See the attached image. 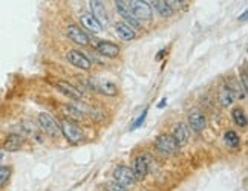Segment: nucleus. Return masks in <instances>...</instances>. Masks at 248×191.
Here are the masks:
<instances>
[{
    "mask_svg": "<svg viewBox=\"0 0 248 191\" xmlns=\"http://www.w3.org/2000/svg\"><path fill=\"white\" fill-rule=\"evenodd\" d=\"M132 171H133V175H135L137 180L146 177V175L149 173V161H147L146 155H140V156L135 158V161H133Z\"/></svg>",
    "mask_w": 248,
    "mask_h": 191,
    "instance_id": "obj_15",
    "label": "nucleus"
},
{
    "mask_svg": "<svg viewBox=\"0 0 248 191\" xmlns=\"http://www.w3.org/2000/svg\"><path fill=\"white\" fill-rule=\"evenodd\" d=\"M25 138L20 135H9L6 138V141L3 142V148L8 151H16V150H20V147L23 146Z\"/></svg>",
    "mask_w": 248,
    "mask_h": 191,
    "instance_id": "obj_19",
    "label": "nucleus"
},
{
    "mask_svg": "<svg viewBox=\"0 0 248 191\" xmlns=\"http://www.w3.org/2000/svg\"><path fill=\"white\" fill-rule=\"evenodd\" d=\"M146 112H147V110H144V113H142L141 117H140V118H138V119H137L135 122H133V126L130 127V130H135L137 127H140V126H141V122L144 121V118H146Z\"/></svg>",
    "mask_w": 248,
    "mask_h": 191,
    "instance_id": "obj_28",
    "label": "nucleus"
},
{
    "mask_svg": "<svg viewBox=\"0 0 248 191\" xmlns=\"http://www.w3.org/2000/svg\"><path fill=\"white\" fill-rule=\"evenodd\" d=\"M66 60H68L72 66H75V68L83 69V71H89L92 68L91 60L77 49H71L68 54H66Z\"/></svg>",
    "mask_w": 248,
    "mask_h": 191,
    "instance_id": "obj_10",
    "label": "nucleus"
},
{
    "mask_svg": "<svg viewBox=\"0 0 248 191\" xmlns=\"http://www.w3.org/2000/svg\"><path fill=\"white\" fill-rule=\"evenodd\" d=\"M95 49L103 57H108V59H117L120 55V46L112 42H106V40L98 42L97 46H95Z\"/></svg>",
    "mask_w": 248,
    "mask_h": 191,
    "instance_id": "obj_13",
    "label": "nucleus"
},
{
    "mask_svg": "<svg viewBox=\"0 0 248 191\" xmlns=\"http://www.w3.org/2000/svg\"><path fill=\"white\" fill-rule=\"evenodd\" d=\"M217 98H219V103H221L222 107H228V106H232V104H233L234 95H233V92L230 90V88H228L227 84H222L221 88H219Z\"/></svg>",
    "mask_w": 248,
    "mask_h": 191,
    "instance_id": "obj_18",
    "label": "nucleus"
},
{
    "mask_svg": "<svg viewBox=\"0 0 248 191\" xmlns=\"http://www.w3.org/2000/svg\"><path fill=\"white\" fill-rule=\"evenodd\" d=\"M132 14L138 22H150L154 18V9L146 0H127Z\"/></svg>",
    "mask_w": 248,
    "mask_h": 191,
    "instance_id": "obj_2",
    "label": "nucleus"
},
{
    "mask_svg": "<svg viewBox=\"0 0 248 191\" xmlns=\"http://www.w3.org/2000/svg\"><path fill=\"white\" fill-rule=\"evenodd\" d=\"M9 176H11V168L5 167V165H0V188L8 182Z\"/></svg>",
    "mask_w": 248,
    "mask_h": 191,
    "instance_id": "obj_24",
    "label": "nucleus"
},
{
    "mask_svg": "<svg viewBox=\"0 0 248 191\" xmlns=\"http://www.w3.org/2000/svg\"><path fill=\"white\" fill-rule=\"evenodd\" d=\"M37 121H39V126L40 129L46 133L47 136H51V138H57V136H60V124L57 122L49 113H39V117H37Z\"/></svg>",
    "mask_w": 248,
    "mask_h": 191,
    "instance_id": "obj_3",
    "label": "nucleus"
},
{
    "mask_svg": "<svg viewBox=\"0 0 248 191\" xmlns=\"http://www.w3.org/2000/svg\"><path fill=\"white\" fill-rule=\"evenodd\" d=\"M66 34H68L69 40L74 42L75 44H80V46H88L91 38L89 35L86 34V31L83 29V28H80L78 25H74L71 23L68 28H66Z\"/></svg>",
    "mask_w": 248,
    "mask_h": 191,
    "instance_id": "obj_8",
    "label": "nucleus"
},
{
    "mask_svg": "<svg viewBox=\"0 0 248 191\" xmlns=\"http://www.w3.org/2000/svg\"><path fill=\"white\" fill-rule=\"evenodd\" d=\"M150 6H152V9H155L161 17H170L173 14V11L169 8V5L164 2V0H152Z\"/></svg>",
    "mask_w": 248,
    "mask_h": 191,
    "instance_id": "obj_20",
    "label": "nucleus"
},
{
    "mask_svg": "<svg viewBox=\"0 0 248 191\" xmlns=\"http://www.w3.org/2000/svg\"><path fill=\"white\" fill-rule=\"evenodd\" d=\"M155 146H156L158 151L163 153V155H166V156L175 155V153L179 150L176 141L173 139L171 135H159L155 141Z\"/></svg>",
    "mask_w": 248,
    "mask_h": 191,
    "instance_id": "obj_5",
    "label": "nucleus"
},
{
    "mask_svg": "<svg viewBox=\"0 0 248 191\" xmlns=\"http://www.w3.org/2000/svg\"><path fill=\"white\" fill-rule=\"evenodd\" d=\"M166 103H167V100H166V98H164V100H163V101H161V103H159V104H158V107H164V106H166Z\"/></svg>",
    "mask_w": 248,
    "mask_h": 191,
    "instance_id": "obj_29",
    "label": "nucleus"
},
{
    "mask_svg": "<svg viewBox=\"0 0 248 191\" xmlns=\"http://www.w3.org/2000/svg\"><path fill=\"white\" fill-rule=\"evenodd\" d=\"M232 118H233V121H234V124L237 127H247V115H245V112H244V109H241V107H236V109H233L232 110Z\"/></svg>",
    "mask_w": 248,
    "mask_h": 191,
    "instance_id": "obj_22",
    "label": "nucleus"
},
{
    "mask_svg": "<svg viewBox=\"0 0 248 191\" xmlns=\"http://www.w3.org/2000/svg\"><path fill=\"white\" fill-rule=\"evenodd\" d=\"M89 13L101 26H108L109 15H108V9L103 5V2H100V0H89Z\"/></svg>",
    "mask_w": 248,
    "mask_h": 191,
    "instance_id": "obj_7",
    "label": "nucleus"
},
{
    "mask_svg": "<svg viewBox=\"0 0 248 191\" xmlns=\"http://www.w3.org/2000/svg\"><path fill=\"white\" fill-rule=\"evenodd\" d=\"M106 190L108 191H129L127 187H124V185L115 182V180H112V182H108L106 184Z\"/></svg>",
    "mask_w": 248,
    "mask_h": 191,
    "instance_id": "obj_26",
    "label": "nucleus"
},
{
    "mask_svg": "<svg viewBox=\"0 0 248 191\" xmlns=\"http://www.w3.org/2000/svg\"><path fill=\"white\" fill-rule=\"evenodd\" d=\"M164 2L169 5V8L171 9V11L183 9V6H184V0H164Z\"/></svg>",
    "mask_w": 248,
    "mask_h": 191,
    "instance_id": "obj_27",
    "label": "nucleus"
},
{
    "mask_svg": "<svg viewBox=\"0 0 248 191\" xmlns=\"http://www.w3.org/2000/svg\"><path fill=\"white\" fill-rule=\"evenodd\" d=\"M89 88L95 92H100L106 97H115L118 95V88L110 81H103V80H91Z\"/></svg>",
    "mask_w": 248,
    "mask_h": 191,
    "instance_id": "obj_11",
    "label": "nucleus"
},
{
    "mask_svg": "<svg viewBox=\"0 0 248 191\" xmlns=\"http://www.w3.org/2000/svg\"><path fill=\"white\" fill-rule=\"evenodd\" d=\"M80 22H81V25L86 28V29H89V31H92L95 34L103 29V26L97 20H95L91 13H81L80 14Z\"/></svg>",
    "mask_w": 248,
    "mask_h": 191,
    "instance_id": "obj_17",
    "label": "nucleus"
},
{
    "mask_svg": "<svg viewBox=\"0 0 248 191\" xmlns=\"http://www.w3.org/2000/svg\"><path fill=\"white\" fill-rule=\"evenodd\" d=\"M228 88H230V90L233 92L234 98H245V88L242 84H239L237 81H228Z\"/></svg>",
    "mask_w": 248,
    "mask_h": 191,
    "instance_id": "obj_23",
    "label": "nucleus"
},
{
    "mask_svg": "<svg viewBox=\"0 0 248 191\" xmlns=\"http://www.w3.org/2000/svg\"><path fill=\"white\" fill-rule=\"evenodd\" d=\"M115 9H117V13L123 17V20L124 23H127L130 28H133V29H140L141 28V22H138L135 15L132 14L130 11V6H129V2L127 0H115Z\"/></svg>",
    "mask_w": 248,
    "mask_h": 191,
    "instance_id": "obj_4",
    "label": "nucleus"
},
{
    "mask_svg": "<svg viewBox=\"0 0 248 191\" xmlns=\"http://www.w3.org/2000/svg\"><path fill=\"white\" fill-rule=\"evenodd\" d=\"M63 109L68 110L69 118H72V119H81L83 118V112L80 109H77V107H74V106H64Z\"/></svg>",
    "mask_w": 248,
    "mask_h": 191,
    "instance_id": "obj_25",
    "label": "nucleus"
},
{
    "mask_svg": "<svg viewBox=\"0 0 248 191\" xmlns=\"http://www.w3.org/2000/svg\"><path fill=\"white\" fill-rule=\"evenodd\" d=\"M224 141H225V144L230 147V148H239L241 147V138L239 135L234 132V130H228L225 132V135H224Z\"/></svg>",
    "mask_w": 248,
    "mask_h": 191,
    "instance_id": "obj_21",
    "label": "nucleus"
},
{
    "mask_svg": "<svg viewBox=\"0 0 248 191\" xmlns=\"http://www.w3.org/2000/svg\"><path fill=\"white\" fill-rule=\"evenodd\" d=\"M187 124H188V129H192L195 133H201L207 126V118L201 110L195 109V110H190L187 117Z\"/></svg>",
    "mask_w": 248,
    "mask_h": 191,
    "instance_id": "obj_9",
    "label": "nucleus"
},
{
    "mask_svg": "<svg viewBox=\"0 0 248 191\" xmlns=\"http://www.w3.org/2000/svg\"><path fill=\"white\" fill-rule=\"evenodd\" d=\"M55 86H57V89H59L63 95H66L69 100H81L83 98V92L68 81H57Z\"/></svg>",
    "mask_w": 248,
    "mask_h": 191,
    "instance_id": "obj_14",
    "label": "nucleus"
},
{
    "mask_svg": "<svg viewBox=\"0 0 248 191\" xmlns=\"http://www.w3.org/2000/svg\"><path fill=\"white\" fill-rule=\"evenodd\" d=\"M60 132L63 133V136L68 139L71 144H78L83 139V130L78 127V124L71 118H64L60 122Z\"/></svg>",
    "mask_w": 248,
    "mask_h": 191,
    "instance_id": "obj_1",
    "label": "nucleus"
},
{
    "mask_svg": "<svg viewBox=\"0 0 248 191\" xmlns=\"http://www.w3.org/2000/svg\"><path fill=\"white\" fill-rule=\"evenodd\" d=\"M113 179H115V182H118L124 187H132L137 182V177L133 175L132 168H129L126 165H118L115 170H113Z\"/></svg>",
    "mask_w": 248,
    "mask_h": 191,
    "instance_id": "obj_6",
    "label": "nucleus"
},
{
    "mask_svg": "<svg viewBox=\"0 0 248 191\" xmlns=\"http://www.w3.org/2000/svg\"><path fill=\"white\" fill-rule=\"evenodd\" d=\"M115 32L124 42H130V40H135V38H137V31L133 29V28H130L127 23H124V22L115 23Z\"/></svg>",
    "mask_w": 248,
    "mask_h": 191,
    "instance_id": "obj_16",
    "label": "nucleus"
},
{
    "mask_svg": "<svg viewBox=\"0 0 248 191\" xmlns=\"http://www.w3.org/2000/svg\"><path fill=\"white\" fill-rule=\"evenodd\" d=\"M171 136L176 141L178 147H184L188 139H190V132H188V127L186 126L184 122H176L173 129H171Z\"/></svg>",
    "mask_w": 248,
    "mask_h": 191,
    "instance_id": "obj_12",
    "label": "nucleus"
}]
</instances>
